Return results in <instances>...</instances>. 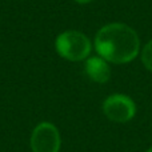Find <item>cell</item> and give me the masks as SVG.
<instances>
[{
    "label": "cell",
    "mask_w": 152,
    "mask_h": 152,
    "mask_svg": "<svg viewBox=\"0 0 152 152\" xmlns=\"http://www.w3.org/2000/svg\"><path fill=\"white\" fill-rule=\"evenodd\" d=\"M95 50L108 63L127 64L140 53V40L132 27L124 23H110L97 31Z\"/></svg>",
    "instance_id": "cell-1"
},
{
    "label": "cell",
    "mask_w": 152,
    "mask_h": 152,
    "mask_svg": "<svg viewBox=\"0 0 152 152\" xmlns=\"http://www.w3.org/2000/svg\"><path fill=\"white\" fill-rule=\"evenodd\" d=\"M55 47L61 58L69 61L87 60L91 53L92 44L88 36L79 31H64L58 35L55 40Z\"/></svg>",
    "instance_id": "cell-2"
},
{
    "label": "cell",
    "mask_w": 152,
    "mask_h": 152,
    "mask_svg": "<svg viewBox=\"0 0 152 152\" xmlns=\"http://www.w3.org/2000/svg\"><path fill=\"white\" fill-rule=\"evenodd\" d=\"M103 112L111 121L127 123L134 119L136 113V104L127 95L113 94L103 102Z\"/></svg>",
    "instance_id": "cell-3"
},
{
    "label": "cell",
    "mask_w": 152,
    "mask_h": 152,
    "mask_svg": "<svg viewBox=\"0 0 152 152\" xmlns=\"http://www.w3.org/2000/svg\"><path fill=\"white\" fill-rule=\"evenodd\" d=\"M29 144L32 152H59L61 147L59 129L48 121L37 124L31 135Z\"/></svg>",
    "instance_id": "cell-4"
},
{
    "label": "cell",
    "mask_w": 152,
    "mask_h": 152,
    "mask_svg": "<svg viewBox=\"0 0 152 152\" xmlns=\"http://www.w3.org/2000/svg\"><path fill=\"white\" fill-rule=\"evenodd\" d=\"M86 74L92 81L99 84H104L111 77V67L107 60L100 56H92L86 60Z\"/></svg>",
    "instance_id": "cell-5"
},
{
    "label": "cell",
    "mask_w": 152,
    "mask_h": 152,
    "mask_svg": "<svg viewBox=\"0 0 152 152\" xmlns=\"http://www.w3.org/2000/svg\"><path fill=\"white\" fill-rule=\"evenodd\" d=\"M140 58H142V63L148 71L152 72V40L147 43L143 47L142 52H140Z\"/></svg>",
    "instance_id": "cell-6"
},
{
    "label": "cell",
    "mask_w": 152,
    "mask_h": 152,
    "mask_svg": "<svg viewBox=\"0 0 152 152\" xmlns=\"http://www.w3.org/2000/svg\"><path fill=\"white\" fill-rule=\"evenodd\" d=\"M76 3H80V4H87V3H91L94 0H75Z\"/></svg>",
    "instance_id": "cell-7"
},
{
    "label": "cell",
    "mask_w": 152,
    "mask_h": 152,
    "mask_svg": "<svg viewBox=\"0 0 152 152\" xmlns=\"http://www.w3.org/2000/svg\"><path fill=\"white\" fill-rule=\"evenodd\" d=\"M147 152H152V147H150V148H148V151Z\"/></svg>",
    "instance_id": "cell-8"
}]
</instances>
